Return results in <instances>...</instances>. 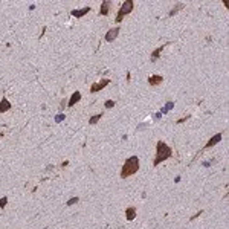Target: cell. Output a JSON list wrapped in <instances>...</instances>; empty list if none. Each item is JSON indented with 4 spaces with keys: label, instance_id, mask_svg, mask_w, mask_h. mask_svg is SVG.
I'll use <instances>...</instances> for the list:
<instances>
[{
    "label": "cell",
    "instance_id": "5b68a950",
    "mask_svg": "<svg viewBox=\"0 0 229 229\" xmlns=\"http://www.w3.org/2000/svg\"><path fill=\"white\" fill-rule=\"evenodd\" d=\"M221 137H223V135L221 133H217L216 136H212L209 141H208V144L205 145V150H208V148H211V147H214L216 144H218L220 141H221Z\"/></svg>",
    "mask_w": 229,
    "mask_h": 229
},
{
    "label": "cell",
    "instance_id": "6da1fadb",
    "mask_svg": "<svg viewBox=\"0 0 229 229\" xmlns=\"http://www.w3.org/2000/svg\"><path fill=\"white\" fill-rule=\"evenodd\" d=\"M171 156H173L171 147H170L168 144H165L163 141H159L157 145H156V157H154V160H153V165L157 167L160 162L167 160L168 157H171Z\"/></svg>",
    "mask_w": 229,
    "mask_h": 229
},
{
    "label": "cell",
    "instance_id": "5bb4252c",
    "mask_svg": "<svg viewBox=\"0 0 229 229\" xmlns=\"http://www.w3.org/2000/svg\"><path fill=\"white\" fill-rule=\"evenodd\" d=\"M173 107H174V103H173V101H168V103L165 104V107L162 109V112H160V113H167V112H170Z\"/></svg>",
    "mask_w": 229,
    "mask_h": 229
},
{
    "label": "cell",
    "instance_id": "ba28073f",
    "mask_svg": "<svg viewBox=\"0 0 229 229\" xmlns=\"http://www.w3.org/2000/svg\"><path fill=\"white\" fill-rule=\"evenodd\" d=\"M11 107H12L11 103H9L6 98H3V99L0 101V113H5V112H8Z\"/></svg>",
    "mask_w": 229,
    "mask_h": 229
},
{
    "label": "cell",
    "instance_id": "2e32d148",
    "mask_svg": "<svg viewBox=\"0 0 229 229\" xmlns=\"http://www.w3.org/2000/svg\"><path fill=\"white\" fill-rule=\"evenodd\" d=\"M183 6H185V5H183V3H180V2H179V3H176V6H174V9H173L171 12H170V15H174L176 12H179V11H180V9L183 8Z\"/></svg>",
    "mask_w": 229,
    "mask_h": 229
},
{
    "label": "cell",
    "instance_id": "52a82bcc",
    "mask_svg": "<svg viewBox=\"0 0 229 229\" xmlns=\"http://www.w3.org/2000/svg\"><path fill=\"white\" fill-rule=\"evenodd\" d=\"M80 99H81V93L80 92H75V93L70 96V99L67 101V107H73L77 103H80Z\"/></svg>",
    "mask_w": 229,
    "mask_h": 229
},
{
    "label": "cell",
    "instance_id": "d6986e66",
    "mask_svg": "<svg viewBox=\"0 0 229 229\" xmlns=\"http://www.w3.org/2000/svg\"><path fill=\"white\" fill-rule=\"evenodd\" d=\"M104 105H105V109H112V107L114 105V101H110V99H109V101H105Z\"/></svg>",
    "mask_w": 229,
    "mask_h": 229
},
{
    "label": "cell",
    "instance_id": "ac0fdd59",
    "mask_svg": "<svg viewBox=\"0 0 229 229\" xmlns=\"http://www.w3.org/2000/svg\"><path fill=\"white\" fill-rule=\"evenodd\" d=\"M6 203H8V197H2L0 199V208H5Z\"/></svg>",
    "mask_w": 229,
    "mask_h": 229
},
{
    "label": "cell",
    "instance_id": "7a4b0ae2",
    "mask_svg": "<svg viewBox=\"0 0 229 229\" xmlns=\"http://www.w3.org/2000/svg\"><path fill=\"white\" fill-rule=\"evenodd\" d=\"M137 170H139V157H137V156H130V157L124 162V165H122L121 177H122V179H127V177L136 174Z\"/></svg>",
    "mask_w": 229,
    "mask_h": 229
},
{
    "label": "cell",
    "instance_id": "8992f818",
    "mask_svg": "<svg viewBox=\"0 0 229 229\" xmlns=\"http://www.w3.org/2000/svg\"><path fill=\"white\" fill-rule=\"evenodd\" d=\"M118 34H119V28H113V29H110L107 34H105V41H113L114 38L118 37Z\"/></svg>",
    "mask_w": 229,
    "mask_h": 229
},
{
    "label": "cell",
    "instance_id": "277c9868",
    "mask_svg": "<svg viewBox=\"0 0 229 229\" xmlns=\"http://www.w3.org/2000/svg\"><path fill=\"white\" fill-rule=\"evenodd\" d=\"M109 83H110L109 78H104V80H101L99 83H95V84H92L90 92H92V93H96V92L103 90L104 87H107V84H109Z\"/></svg>",
    "mask_w": 229,
    "mask_h": 229
},
{
    "label": "cell",
    "instance_id": "7402d4cb",
    "mask_svg": "<svg viewBox=\"0 0 229 229\" xmlns=\"http://www.w3.org/2000/svg\"><path fill=\"white\" fill-rule=\"evenodd\" d=\"M154 118H156V119H160V118H162V113H160V112L159 113H156L154 114Z\"/></svg>",
    "mask_w": 229,
    "mask_h": 229
},
{
    "label": "cell",
    "instance_id": "4fadbf2b",
    "mask_svg": "<svg viewBox=\"0 0 229 229\" xmlns=\"http://www.w3.org/2000/svg\"><path fill=\"white\" fill-rule=\"evenodd\" d=\"M89 11H90V8L86 6V8H83V9H80V11H75V9H73V11H70V14H72L73 17H78V19H80V17H83V15H86Z\"/></svg>",
    "mask_w": 229,
    "mask_h": 229
},
{
    "label": "cell",
    "instance_id": "e0dca14e",
    "mask_svg": "<svg viewBox=\"0 0 229 229\" xmlns=\"http://www.w3.org/2000/svg\"><path fill=\"white\" fill-rule=\"evenodd\" d=\"M78 200H80L78 197H73V199L67 200V203H66V205H67V206H72V205H75V203H78Z\"/></svg>",
    "mask_w": 229,
    "mask_h": 229
},
{
    "label": "cell",
    "instance_id": "7c38bea8",
    "mask_svg": "<svg viewBox=\"0 0 229 229\" xmlns=\"http://www.w3.org/2000/svg\"><path fill=\"white\" fill-rule=\"evenodd\" d=\"M165 46H168V45L159 46V47H157L156 51H153V54H151V61H153V63H154V61H156V60H157V58L160 57V54H162V51L165 49Z\"/></svg>",
    "mask_w": 229,
    "mask_h": 229
},
{
    "label": "cell",
    "instance_id": "3957f363",
    "mask_svg": "<svg viewBox=\"0 0 229 229\" xmlns=\"http://www.w3.org/2000/svg\"><path fill=\"white\" fill-rule=\"evenodd\" d=\"M135 9V3H133V0H125L124 3H122V6H121V9L118 11V15H116V23H121L122 22V19L125 17L127 14H130V12Z\"/></svg>",
    "mask_w": 229,
    "mask_h": 229
},
{
    "label": "cell",
    "instance_id": "9c48e42d",
    "mask_svg": "<svg viewBox=\"0 0 229 229\" xmlns=\"http://www.w3.org/2000/svg\"><path fill=\"white\" fill-rule=\"evenodd\" d=\"M162 81H163V77H160V75H151V77H148L150 86H157Z\"/></svg>",
    "mask_w": 229,
    "mask_h": 229
},
{
    "label": "cell",
    "instance_id": "30bf717a",
    "mask_svg": "<svg viewBox=\"0 0 229 229\" xmlns=\"http://www.w3.org/2000/svg\"><path fill=\"white\" fill-rule=\"evenodd\" d=\"M110 6H112L110 0H104L103 5H101V15H107L110 12Z\"/></svg>",
    "mask_w": 229,
    "mask_h": 229
},
{
    "label": "cell",
    "instance_id": "8fae6325",
    "mask_svg": "<svg viewBox=\"0 0 229 229\" xmlns=\"http://www.w3.org/2000/svg\"><path fill=\"white\" fill-rule=\"evenodd\" d=\"M125 217H127L128 221L135 220V217H136V209H135L133 206H130V208H127L125 209Z\"/></svg>",
    "mask_w": 229,
    "mask_h": 229
},
{
    "label": "cell",
    "instance_id": "ffe728a7",
    "mask_svg": "<svg viewBox=\"0 0 229 229\" xmlns=\"http://www.w3.org/2000/svg\"><path fill=\"white\" fill-rule=\"evenodd\" d=\"M63 119H64V114H63V113H60V114L55 116V122H61Z\"/></svg>",
    "mask_w": 229,
    "mask_h": 229
},
{
    "label": "cell",
    "instance_id": "44dd1931",
    "mask_svg": "<svg viewBox=\"0 0 229 229\" xmlns=\"http://www.w3.org/2000/svg\"><path fill=\"white\" fill-rule=\"evenodd\" d=\"M211 163H212V160H203V162H202L203 167H211Z\"/></svg>",
    "mask_w": 229,
    "mask_h": 229
},
{
    "label": "cell",
    "instance_id": "9a60e30c",
    "mask_svg": "<svg viewBox=\"0 0 229 229\" xmlns=\"http://www.w3.org/2000/svg\"><path fill=\"white\" fill-rule=\"evenodd\" d=\"M101 116H103V114H101V113H98V114H93V116H92V118H90V121H89V124H90V125H93V124H96V122H98V121L101 119Z\"/></svg>",
    "mask_w": 229,
    "mask_h": 229
}]
</instances>
